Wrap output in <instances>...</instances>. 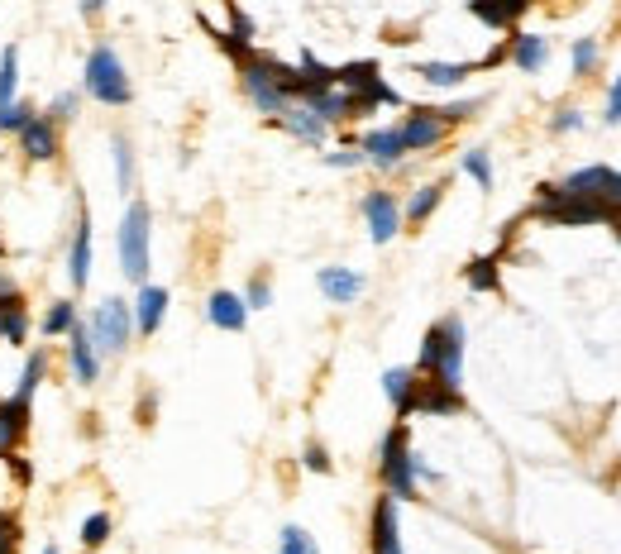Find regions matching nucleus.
<instances>
[{"mask_svg":"<svg viewBox=\"0 0 621 554\" xmlns=\"http://www.w3.org/2000/svg\"><path fill=\"white\" fill-rule=\"evenodd\" d=\"M416 378H435L440 387H464V320L445 316L426 330L421 359H416Z\"/></svg>","mask_w":621,"mask_h":554,"instance_id":"1","label":"nucleus"},{"mask_svg":"<svg viewBox=\"0 0 621 554\" xmlns=\"http://www.w3.org/2000/svg\"><path fill=\"white\" fill-rule=\"evenodd\" d=\"M82 91L96 101V106H129L134 101V86L125 77V63H120V53L110 48V43H96L91 48V58H86V72H82Z\"/></svg>","mask_w":621,"mask_h":554,"instance_id":"2","label":"nucleus"},{"mask_svg":"<svg viewBox=\"0 0 621 554\" xmlns=\"http://www.w3.org/2000/svg\"><path fill=\"white\" fill-rule=\"evenodd\" d=\"M120 273L129 282H149V263H153V215L144 201H129L125 220H120Z\"/></svg>","mask_w":621,"mask_h":554,"instance_id":"3","label":"nucleus"},{"mask_svg":"<svg viewBox=\"0 0 621 554\" xmlns=\"http://www.w3.org/2000/svg\"><path fill=\"white\" fill-rule=\"evenodd\" d=\"M378 473H383L387 497H397V502H411V497H416V449H411V435H407L402 421L383 435V449H378Z\"/></svg>","mask_w":621,"mask_h":554,"instance_id":"4","label":"nucleus"},{"mask_svg":"<svg viewBox=\"0 0 621 554\" xmlns=\"http://www.w3.org/2000/svg\"><path fill=\"white\" fill-rule=\"evenodd\" d=\"M86 335L96 344V354L101 359H115V354H125L129 340H134V306L125 297H110L101 301L91 320H86Z\"/></svg>","mask_w":621,"mask_h":554,"instance_id":"5","label":"nucleus"},{"mask_svg":"<svg viewBox=\"0 0 621 554\" xmlns=\"http://www.w3.org/2000/svg\"><path fill=\"white\" fill-rule=\"evenodd\" d=\"M239 77H244V91H249V101H254L263 115H282V110L292 106V101H287V91L278 86L273 58H258V53H249V58L239 63Z\"/></svg>","mask_w":621,"mask_h":554,"instance_id":"6","label":"nucleus"},{"mask_svg":"<svg viewBox=\"0 0 621 554\" xmlns=\"http://www.w3.org/2000/svg\"><path fill=\"white\" fill-rule=\"evenodd\" d=\"M445 120H440V110H411L407 120L397 125V134H402V144H407V153H426V149H435L440 139H445Z\"/></svg>","mask_w":621,"mask_h":554,"instance_id":"7","label":"nucleus"},{"mask_svg":"<svg viewBox=\"0 0 621 554\" xmlns=\"http://www.w3.org/2000/svg\"><path fill=\"white\" fill-rule=\"evenodd\" d=\"M364 220H368V235L373 244H387V239L402 230V206L392 192H368L364 196Z\"/></svg>","mask_w":621,"mask_h":554,"instance_id":"8","label":"nucleus"},{"mask_svg":"<svg viewBox=\"0 0 621 554\" xmlns=\"http://www.w3.org/2000/svg\"><path fill=\"white\" fill-rule=\"evenodd\" d=\"M67 277H72L77 292L91 282V211H86V201L77 206V230H72V249H67Z\"/></svg>","mask_w":621,"mask_h":554,"instance_id":"9","label":"nucleus"},{"mask_svg":"<svg viewBox=\"0 0 621 554\" xmlns=\"http://www.w3.org/2000/svg\"><path fill=\"white\" fill-rule=\"evenodd\" d=\"M15 139H20V153L29 163H53V158H58V125H53L48 115H34Z\"/></svg>","mask_w":621,"mask_h":554,"instance_id":"10","label":"nucleus"},{"mask_svg":"<svg viewBox=\"0 0 621 554\" xmlns=\"http://www.w3.org/2000/svg\"><path fill=\"white\" fill-rule=\"evenodd\" d=\"M134 330L139 335H158V325L168 316V287H153V282H139V292H134Z\"/></svg>","mask_w":621,"mask_h":554,"instance_id":"11","label":"nucleus"},{"mask_svg":"<svg viewBox=\"0 0 621 554\" xmlns=\"http://www.w3.org/2000/svg\"><path fill=\"white\" fill-rule=\"evenodd\" d=\"M411 411H426V416H454V411H464V397L454 392V387H440L435 378H416V392H411ZM407 411V416H411Z\"/></svg>","mask_w":621,"mask_h":554,"instance_id":"12","label":"nucleus"},{"mask_svg":"<svg viewBox=\"0 0 621 554\" xmlns=\"http://www.w3.org/2000/svg\"><path fill=\"white\" fill-rule=\"evenodd\" d=\"M373 554H407L402 526H397V497H378L373 507Z\"/></svg>","mask_w":621,"mask_h":554,"instance_id":"13","label":"nucleus"},{"mask_svg":"<svg viewBox=\"0 0 621 554\" xmlns=\"http://www.w3.org/2000/svg\"><path fill=\"white\" fill-rule=\"evenodd\" d=\"M67 359H72V378L82 387H91L101 378V354H96V344L86 335V325H77V330L67 335Z\"/></svg>","mask_w":621,"mask_h":554,"instance_id":"14","label":"nucleus"},{"mask_svg":"<svg viewBox=\"0 0 621 554\" xmlns=\"http://www.w3.org/2000/svg\"><path fill=\"white\" fill-rule=\"evenodd\" d=\"M359 153H364L368 163H378V168H397L402 153H407V144H402L397 125L392 129H368L364 139H359Z\"/></svg>","mask_w":621,"mask_h":554,"instance_id":"15","label":"nucleus"},{"mask_svg":"<svg viewBox=\"0 0 621 554\" xmlns=\"http://www.w3.org/2000/svg\"><path fill=\"white\" fill-rule=\"evenodd\" d=\"M316 287H321L325 301H335V306H349V301L364 297V277L354 273V268H321V273H316Z\"/></svg>","mask_w":621,"mask_h":554,"instance_id":"16","label":"nucleus"},{"mask_svg":"<svg viewBox=\"0 0 621 554\" xmlns=\"http://www.w3.org/2000/svg\"><path fill=\"white\" fill-rule=\"evenodd\" d=\"M206 320H211L215 330L239 335V330L249 325V306H244V297H235V292H211V301H206Z\"/></svg>","mask_w":621,"mask_h":554,"instance_id":"17","label":"nucleus"},{"mask_svg":"<svg viewBox=\"0 0 621 554\" xmlns=\"http://www.w3.org/2000/svg\"><path fill=\"white\" fill-rule=\"evenodd\" d=\"M278 125L287 129V134H297L301 144H325V129H330V125H325V120H321V115H316V110H311V106H301V101H292V106L282 110V115H278Z\"/></svg>","mask_w":621,"mask_h":554,"instance_id":"18","label":"nucleus"},{"mask_svg":"<svg viewBox=\"0 0 621 554\" xmlns=\"http://www.w3.org/2000/svg\"><path fill=\"white\" fill-rule=\"evenodd\" d=\"M531 10V0H469V15L483 24H493V29H512L521 15Z\"/></svg>","mask_w":621,"mask_h":554,"instance_id":"19","label":"nucleus"},{"mask_svg":"<svg viewBox=\"0 0 621 554\" xmlns=\"http://www.w3.org/2000/svg\"><path fill=\"white\" fill-rule=\"evenodd\" d=\"M43 368H48V359H43L39 349H29V359H24V373H20V387L5 397V402L15 406V411H24L29 416V406H34V392H39V383H43Z\"/></svg>","mask_w":621,"mask_h":554,"instance_id":"20","label":"nucleus"},{"mask_svg":"<svg viewBox=\"0 0 621 554\" xmlns=\"http://www.w3.org/2000/svg\"><path fill=\"white\" fill-rule=\"evenodd\" d=\"M507 58H512L521 72H540L545 58H550V43L540 39V34H516V39L507 43Z\"/></svg>","mask_w":621,"mask_h":554,"instance_id":"21","label":"nucleus"},{"mask_svg":"<svg viewBox=\"0 0 621 554\" xmlns=\"http://www.w3.org/2000/svg\"><path fill=\"white\" fill-rule=\"evenodd\" d=\"M383 392L387 402L397 406V416L411 411V392H416V368H387L383 373Z\"/></svg>","mask_w":621,"mask_h":554,"instance_id":"22","label":"nucleus"},{"mask_svg":"<svg viewBox=\"0 0 621 554\" xmlns=\"http://www.w3.org/2000/svg\"><path fill=\"white\" fill-rule=\"evenodd\" d=\"M29 340V311H24V297L0 306V344H24Z\"/></svg>","mask_w":621,"mask_h":554,"instance_id":"23","label":"nucleus"},{"mask_svg":"<svg viewBox=\"0 0 621 554\" xmlns=\"http://www.w3.org/2000/svg\"><path fill=\"white\" fill-rule=\"evenodd\" d=\"M77 325H82V320H77V301L63 297V301H53V306H48V316H43V335H48V340H58V335H72Z\"/></svg>","mask_w":621,"mask_h":554,"instance_id":"24","label":"nucleus"},{"mask_svg":"<svg viewBox=\"0 0 621 554\" xmlns=\"http://www.w3.org/2000/svg\"><path fill=\"white\" fill-rule=\"evenodd\" d=\"M24 430H29V416L15 411L10 402H0V459H5V454H15V445L24 440Z\"/></svg>","mask_w":621,"mask_h":554,"instance_id":"25","label":"nucleus"},{"mask_svg":"<svg viewBox=\"0 0 621 554\" xmlns=\"http://www.w3.org/2000/svg\"><path fill=\"white\" fill-rule=\"evenodd\" d=\"M473 72V63H421L416 77H426L430 86H459Z\"/></svg>","mask_w":621,"mask_h":554,"instance_id":"26","label":"nucleus"},{"mask_svg":"<svg viewBox=\"0 0 621 554\" xmlns=\"http://www.w3.org/2000/svg\"><path fill=\"white\" fill-rule=\"evenodd\" d=\"M20 96V48L0 53V106H10Z\"/></svg>","mask_w":621,"mask_h":554,"instance_id":"27","label":"nucleus"},{"mask_svg":"<svg viewBox=\"0 0 621 554\" xmlns=\"http://www.w3.org/2000/svg\"><path fill=\"white\" fill-rule=\"evenodd\" d=\"M440 196H445V187H440V182H430V187H421V192L411 196L407 201V220L411 225H421V220H430V215H435V206H440Z\"/></svg>","mask_w":621,"mask_h":554,"instance_id":"28","label":"nucleus"},{"mask_svg":"<svg viewBox=\"0 0 621 554\" xmlns=\"http://www.w3.org/2000/svg\"><path fill=\"white\" fill-rule=\"evenodd\" d=\"M39 110H34V101H24V96H15L10 106H0V134H20L29 120H34Z\"/></svg>","mask_w":621,"mask_h":554,"instance_id":"29","label":"nucleus"},{"mask_svg":"<svg viewBox=\"0 0 621 554\" xmlns=\"http://www.w3.org/2000/svg\"><path fill=\"white\" fill-rule=\"evenodd\" d=\"M115 182H120V192H134V149L125 134H115Z\"/></svg>","mask_w":621,"mask_h":554,"instance_id":"30","label":"nucleus"},{"mask_svg":"<svg viewBox=\"0 0 621 554\" xmlns=\"http://www.w3.org/2000/svg\"><path fill=\"white\" fill-rule=\"evenodd\" d=\"M464 277H469L473 292H497V258H473Z\"/></svg>","mask_w":621,"mask_h":554,"instance_id":"31","label":"nucleus"},{"mask_svg":"<svg viewBox=\"0 0 621 554\" xmlns=\"http://www.w3.org/2000/svg\"><path fill=\"white\" fill-rule=\"evenodd\" d=\"M464 172H469L483 192H493V163H488V153H483V149H469V153H464Z\"/></svg>","mask_w":621,"mask_h":554,"instance_id":"32","label":"nucleus"},{"mask_svg":"<svg viewBox=\"0 0 621 554\" xmlns=\"http://www.w3.org/2000/svg\"><path fill=\"white\" fill-rule=\"evenodd\" d=\"M278 554H321V550H316V540L301 531V526H287L278 540Z\"/></svg>","mask_w":621,"mask_h":554,"instance_id":"33","label":"nucleus"},{"mask_svg":"<svg viewBox=\"0 0 621 554\" xmlns=\"http://www.w3.org/2000/svg\"><path fill=\"white\" fill-rule=\"evenodd\" d=\"M77 106H82V96H77V91H58V96H53V106L43 110V115H48L53 125H67V120L77 115Z\"/></svg>","mask_w":621,"mask_h":554,"instance_id":"34","label":"nucleus"},{"mask_svg":"<svg viewBox=\"0 0 621 554\" xmlns=\"http://www.w3.org/2000/svg\"><path fill=\"white\" fill-rule=\"evenodd\" d=\"M106 535H110V516L106 512H96V516H86V521H82V545H86V550H96Z\"/></svg>","mask_w":621,"mask_h":554,"instance_id":"35","label":"nucleus"},{"mask_svg":"<svg viewBox=\"0 0 621 554\" xmlns=\"http://www.w3.org/2000/svg\"><path fill=\"white\" fill-rule=\"evenodd\" d=\"M15 545H20V521L15 512H0V554H15Z\"/></svg>","mask_w":621,"mask_h":554,"instance_id":"36","label":"nucleus"},{"mask_svg":"<svg viewBox=\"0 0 621 554\" xmlns=\"http://www.w3.org/2000/svg\"><path fill=\"white\" fill-rule=\"evenodd\" d=\"M244 306H249V311H263V306H273V287H268L263 277H254V282H249V292H244Z\"/></svg>","mask_w":621,"mask_h":554,"instance_id":"37","label":"nucleus"},{"mask_svg":"<svg viewBox=\"0 0 621 554\" xmlns=\"http://www.w3.org/2000/svg\"><path fill=\"white\" fill-rule=\"evenodd\" d=\"M569 63H574V72H588V67L598 63V43L579 39V43H574V53H569Z\"/></svg>","mask_w":621,"mask_h":554,"instance_id":"38","label":"nucleus"},{"mask_svg":"<svg viewBox=\"0 0 621 554\" xmlns=\"http://www.w3.org/2000/svg\"><path fill=\"white\" fill-rule=\"evenodd\" d=\"M473 110H478V101H454V106H440V120H445V125H459V120H469Z\"/></svg>","mask_w":621,"mask_h":554,"instance_id":"39","label":"nucleus"},{"mask_svg":"<svg viewBox=\"0 0 621 554\" xmlns=\"http://www.w3.org/2000/svg\"><path fill=\"white\" fill-rule=\"evenodd\" d=\"M301 459H306V469H311V473H330V454H325L321 445H306Z\"/></svg>","mask_w":621,"mask_h":554,"instance_id":"40","label":"nucleus"},{"mask_svg":"<svg viewBox=\"0 0 621 554\" xmlns=\"http://www.w3.org/2000/svg\"><path fill=\"white\" fill-rule=\"evenodd\" d=\"M325 163H330V168H359V163H364V153H359V149H340V153H325Z\"/></svg>","mask_w":621,"mask_h":554,"instance_id":"41","label":"nucleus"},{"mask_svg":"<svg viewBox=\"0 0 621 554\" xmlns=\"http://www.w3.org/2000/svg\"><path fill=\"white\" fill-rule=\"evenodd\" d=\"M579 125H583L579 110H559L555 115V134H569V129H579Z\"/></svg>","mask_w":621,"mask_h":554,"instance_id":"42","label":"nucleus"},{"mask_svg":"<svg viewBox=\"0 0 621 554\" xmlns=\"http://www.w3.org/2000/svg\"><path fill=\"white\" fill-rule=\"evenodd\" d=\"M621 120V77L612 82V96H607V125H617Z\"/></svg>","mask_w":621,"mask_h":554,"instance_id":"43","label":"nucleus"},{"mask_svg":"<svg viewBox=\"0 0 621 554\" xmlns=\"http://www.w3.org/2000/svg\"><path fill=\"white\" fill-rule=\"evenodd\" d=\"M10 301H20V287L10 273H0V306H10Z\"/></svg>","mask_w":621,"mask_h":554,"instance_id":"44","label":"nucleus"},{"mask_svg":"<svg viewBox=\"0 0 621 554\" xmlns=\"http://www.w3.org/2000/svg\"><path fill=\"white\" fill-rule=\"evenodd\" d=\"M101 5H106V0H82V15H86V20H96V15H101Z\"/></svg>","mask_w":621,"mask_h":554,"instance_id":"45","label":"nucleus"}]
</instances>
